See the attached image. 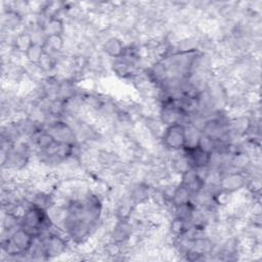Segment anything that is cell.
Segmentation results:
<instances>
[{
    "label": "cell",
    "instance_id": "obj_1",
    "mask_svg": "<svg viewBox=\"0 0 262 262\" xmlns=\"http://www.w3.org/2000/svg\"><path fill=\"white\" fill-rule=\"evenodd\" d=\"M161 140L163 146L172 151L184 149L186 143L185 125L181 123H174L166 126L164 129Z\"/></svg>",
    "mask_w": 262,
    "mask_h": 262
},
{
    "label": "cell",
    "instance_id": "obj_2",
    "mask_svg": "<svg viewBox=\"0 0 262 262\" xmlns=\"http://www.w3.org/2000/svg\"><path fill=\"white\" fill-rule=\"evenodd\" d=\"M245 184V178L241 173H230L220 179V189L228 191L230 193L243 187Z\"/></svg>",
    "mask_w": 262,
    "mask_h": 262
},
{
    "label": "cell",
    "instance_id": "obj_3",
    "mask_svg": "<svg viewBox=\"0 0 262 262\" xmlns=\"http://www.w3.org/2000/svg\"><path fill=\"white\" fill-rule=\"evenodd\" d=\"M124 48L125 47L121 40L116 37L108 38L103 44L104 52L113 57H120L124 51Z\"/></svg>",
    "mask_w": 262,
    "mask_h": 262
},
{
    "label": "cell",
    "instance_id": "obj_4",
    "mask_svg": "<svg viewBox=\"0 0 262 262\" xmlns=\"http://www.w3.org/2000/svg\"><path fill=\"white\" fill-rule=\"evenodd\" d=\"M45 43L52 51H59L63 47V39L61 38V35H49L46 37Z\"/></svg>",
    "mask_w": 262,
    "mask_h": 262
}]
</instances>
